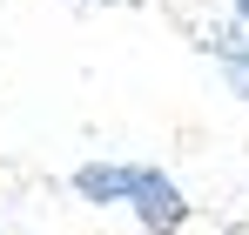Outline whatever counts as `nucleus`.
I'll list each match as a JSON object with an SVG mask.
<instances>
[{
  "label": "nucleus",
  "instance_id": "f257e3e1",
  "mask_svg": "<svg viewBox=\"0 0 249 235\" xmlns=\"http://www.w3.org/2000/svg\"><path fill=\"white\" fill-rule=\"evenodd\" d=\"M74 188H81L88 201H135V208H142V222H148L155 235H175L182 222H189V201H182V188L168 182L162 168L88 161V168H74Z\"/></svg>",
  "mask_w": 249,
  "mask_h": 235
},
{
  "label": "nucleus",
  "instance_id": "7ed1b4c3",
  "mask_svg": "<svg viewBox=\"0 0 249 235\" xmlns=\"http://www.w3.org/2000/svg\"><path fill=\"white\" fill-rule=\"evenodd\" d=\"M236 14H243V27H249V0H236Z\"/></svg>",
  "mask_w": 249,
  "mask_h": 235
},
{
  "label": "nucleus",
  "instance_id": "f03ea898",
  "mask_svg": "<svg viewBox=\"0 0 249 235\" xmlns=\"http://www.w3.org/2000/svg\"><path fill=\"white\" fill-rule=\"evenodd\" d=\"M209 54L222 61V74L236 81V94L249 101V34L243 27H215V34H209Z\"/></svg>",
  "mask_w": 249,
  "mask_h": 235
}]
</instances>
